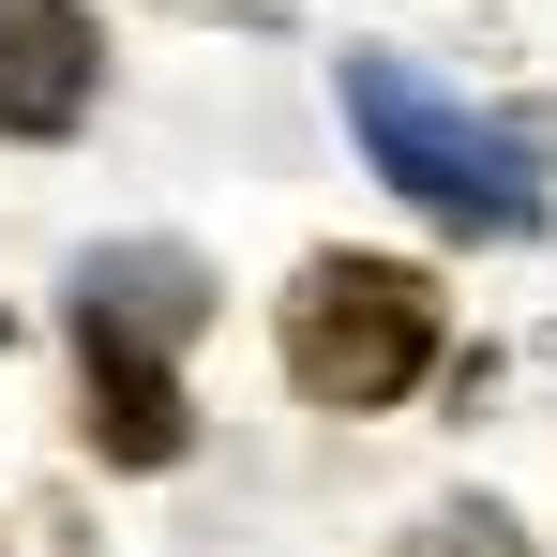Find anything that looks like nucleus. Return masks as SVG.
I'll return each instance as SVG.
<instances>
[{"instance_id": "1", "label": "nucleus", "mask_w": 557, "mask_h": 557, "mask_svg": "<svg viewBox=\"0 0 557 557\" xmlns=\"http://www.w3.org/2000/svg\"><path fill=\"white\" fill-rule=\"evenodd\" d=\"M347 136H362V166L422 226H453V242H543L557 211V106H467L437 91L422 61H392V46H362L347 61Z\"/></svg>"}, {"instance_id": "2", "label": "nucleus", "mask_w": 557, "mask_h": 557, "mask_svg": "<svg viewBox=\"0 0 557 557\" xmlns=\"http://www.w3.org/2000/svg\"><path fill=\"white\" fill-rule=\"evenodd\" d=\"M76 392H91V453L106 467H182L196 407H182V347L211 317V272L182 242H91L76 257Z\"/></svg>"}, {"instance_id": "3", "label": "nucleus", "mask_w": 557, "mask_h": 557, "mask_svg": "<svg viewBox=\"0 0 557 557\" xmlns=\"http://www.w3.org/2000/svg\"><path fill=\"white\" fill-rule=\"evenodd\" d=\"M272 362L301 407H407L422 376L453 362V301L437 272H407V257H301L272 301Z\"/></svg>"}, {"instance_id": "4", "label": "nucleus", "mask_w": 557, "mask_h": 557, "mask_svg": "<svg viewBox=\"0 0 557 557\" xmlns=\"http://www.w3.org/2000/svg\"><path fill=\"white\" fill-rule=\"evenodd\" d=\"M106 91V30L91 0H0V136L15 151H61Z\"/></svg>"}, {"instance_id": "5", "label": "nucleus", "mask_w": 557, "mask_h": 557, "mask_svg": "<svg viewBox=\"0 0 557 557\" xmlns=\"http://www.w3.org/2000/svg\"><path fill=\"white\" fill-rule=\"evenodd\" d=\"M407 557H543V543H528L497 497H437V512L407 528Z\"/></svg>"}]
</instances>
